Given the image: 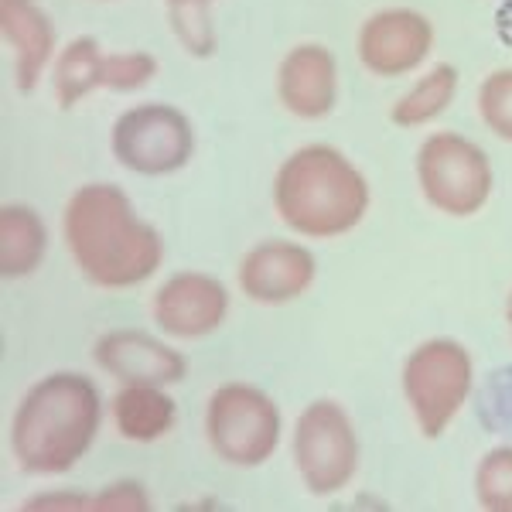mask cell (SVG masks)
Here are the masks:
<instances>
[{"mask_svg": "<svg viewBox=\"0 0 512 512\" xmlns=\"http://www.w3.org/2000/svg\"><path fill=\"white\" fill-rule=\"evenodd\" d=\"M495 24H499V38L506 41V45H512V0H506L499 11V18H495Z\"/></svg>", "mask_w": 512, "mask_h": 512, "instance_id": "cell-26", "label": "cell"}, {"mask_svg": "<svg viewBox=\"0 0 512 512\" xmlns=\"http://www.w3.org/2000/svg\"><path fill=\"white\" fill-rule=\"evenodd\" d=\"M454 89H458V69H454V65H434V69L393 106V123H400V127H420V123L441 117L451 106Z\"/></svg>", "mask_w": 512, "mask_h": 512, "instance_id": "cell-18", "label": "cell"}, {"mask_svg": "<svg viewBox=\"0 0 512 512\" xmlns=\"http://www.w3.org/2000/svg\"><path fill=\"white\" fill-rule=\"evenodd\" d=\"M434 45V28L417 11H379L359 35V59L376 76H403L427 59Z\"/></svg>", "mask_w": 512, "mask_h": 512, "instance_id": "cell-9", "label": "cell"}, {"mask_svg": "<svg viewBox=\"0 0 512 512\" xmlns=\"http://www.w3.org/2000/svg\"><path fill=\"white\" fill-rule=\"evenodd\" d=\"M65 243L99 287L140 284L161 267V236L137 219L117 185H86L65 205Z\"/></svg>", "mask_w": 512, "mask_h": 512, "instance_id": "cell-1", "label": "cell"}, {"mask_svg": "<svg viewBox=\"0 0 512 512\" xmlns=\"http://www.w3.org/2000/svg\"><path fill=\"white\" fill-rule=\"evenodd\" d=\"M417 178L427 202L454 219L475 216L492 195V164L485 151L458 134H434L420 144Z\"/></svg>", "mask_w": 512, "mask_h": 512, "instance_id": "cell-6", "label": "cell"}, {"mask_svg": "<svg viewBox=\"0 0 512 512\" xmlns=\"http://www.w3.org/2000/svg\"><path fill=\"white\" fill-rule=\"evenodd\" d=\"M192 151V123L175 106H134L113 127V154L137 175H171V171L185 168Z\"/></svg>", "mask_w": 512, "mask_h": 512, "instance_id": "cell-8", "label": "cell"}, {"mask_svg": "<svg viewBox=\"0 0 512 512\" xmlns=\"http://www.w3.org/2000/svg\"><path fill=\"white\" fill-rule=\"evenodd\" d=\"M277 89L284 106L301 120H321L335 106V59L321 45H301L280 62Z\"/></svg>", "mask_w": 512, "mask_h": 512, "instance_id": "cell-13", "label": "cell"}, {"mask_svg": "<svg viewBox=\"0 0 512 512\" xmlns=\"http://www.w3.org/2000/svg\"><path fill=\"white\" fill-rule=\"evenodd\" d=\"M478 506L492 512H512V448H495L482 458L475 475Z\"/></svg>", "mask_w": 512, "mask_h": 512, "instance_id": "cell-19", "label": "cell"}, {"mask_svg": "<svg viewBox=\"0 0 512 512\" xmlns=\"http://www.w3.org/2000/svg\"><path fill=\"white\" fill-rule=\"evenodd\" d=\"M478 417L492 434L512 437V366L495 369L478 400Z\"/></svg>", "mask_w": 512, "mask_h": 512, "instance_id": "cell-22", "label": "cell"}, {"mask_svg": "<svg viewBox=\"0 0 512 512\" xmlns=\"http://www.w3.org/2000/svg\"><path fill=\"white\" fill-rule=\"evenodd\" d=\"M506 318H509V328H512V294H509V304H506Z\"/></svg>", "mask_w": 512, "mask_h": 512, "instance_id": "cell-27", "label": "cell"}, {"mask_svg": "<svg viewBox=\"0 0 512 512\" xmlns=\"http://www.w3.org/2000/svg\"><path fill=\"white\" fill-rule=\"evenodd\" d=\"M171 24H175L178 38L188 48L205 59L212 52V28H209V0H168Z\"/></svg>", "mask_w": 512, "mask_h": 512, "instance_id": "cell-21", "label": "cell"}, {"mask_svg": "<svg viewBox=\"0 0 512 512\" xmlns=\"http://www.w3.org/2000/svg\"><path fill=\"white\" fill-rule=\"evenodd\" d=\"M28 509H93V502L82 499V495H45V499H31Z\"/></svg>", "mask_w": 512, "mask_h": 512, "instance_id": "cell-25", "label": "cell"}, {"mask_svg": "<svg viewBox=\"0 0 512 512\" xmlns=\"http://www.w3.org/2000/svg\"><path fill=\"white\" fill-rule=\"evenodd\" d=\"M48 233L45 222L28 205H4L0 212V270L7 280L35 274L45 256Z\"/></svg>", "mask_w": 512, "mask_h": 512, "instance_id": "cell-15", "label": "cell"}, {"mask_svg": "<svg viewBox=\"0 0 512 512\" xmlns=\"http://www.w3.org/2000/svg\"><path fill=\"white\" fill-rule=\"evenodd\" d=\"M294 461L304 485L315 495H335L352 482L359 465V441L349 414L338 403L315 400L297 417Z\"/></svg>", "mask_w": 512, "mask_h": 512, "instance_id": "cell-7", "label": "cell"}, {"mask_svg": "<svg viewBox=\"0 0 512 512\" xmlns=\"http://www.w3.org/2000/svg\"><path fill=\"white\" fill-rule=\"evenodd\" d=\"M113 417L127 441H158L175 424V400L161 386H123L113 400Z\"/></svg>", "mask_w": 512, "mask_h": 512, "instance_id": "cell-16", "label": "cell"}, {"mask_svg": "<svg viewBox=\"0 0 512 512\" xmlns=\"http://www.w3.org/2000/svg\"><path fill=\"white\" fill-rule=\"evenodd\" d=\"M226 311V287L205 274H175L154 294V321L161 332L178 338L212 335L222 325Z\"/></svg>", "mask_w": 512, "mask_h": 512, "instance_id": "cell-11", "label": "cell"}, {"mask_svg": "<svg viewBox=\"0 0 512 512\" xmlns=\"http://www.w3.org/2000/svg\"><path fill=\"white\" fill-rule=\"evenodd\" d=\"M151 502H147V492L140 489L137 482H117L113 489H106L99 499H93V509H123V512H144Z\"/></svg>", "mask_w": 512, "mask_h": 512, "instance_id": "cell-24", "label": "cell"}, {"mask_svg": "<svg viewBox=\"0 0 512 512\" xmlns=\"http://www.w3.org/2000/svg\"><path fill=\"white\" fill-rule=\"evenodd\" d=\"M103 403L93 379L52 373L31 386L11 424V448L21 468L35 475H62L89 451L99 431Z\"/></svg>", "mask_w": 512, "mask_h": 512, "instance_id": "cell-2", "label": "cell"}, {"mask_svg": "<svg viewBox=\"0 0 512 512\" xmlns=\"http://www.w3.org/2000/svg\"><path fill=\"white\" fill-rule=\"evenodd\" d=\"M154 72H158V62L147 52L106 55V89H117V93H134V89L147 86Z\"/></svg>", "mask_w": 512, "mask_h": 512, "instance_id": "cell-23", "label": "cell"}, {"mask_svg": "<svg viewBox=\"0 0 512 512\" xmlns=\"http://www.w3.org/2000/svg\"><path fill=\"white\" fill-rule=\"evenodd\" d=\"M478 113L495 137L512 140V69L492 72L478 93Z\"/></svg>", "mask_w": 512, "mask_h": 512, "instance_id": "cell-20", "label": "cell"}, {"mask_svg": "<svg viewBox=\"0 0 512 512\" xmlns=\"http://www.w3.org/2000/svg\"><path fill=\"white\" fill-rule=\"evenodd\" d=\"M205 434H209L212 451L229 465H263L280 441V410L256 386L226 383L209 400Z\"/></svg>", "mask_w": 512, "mask_h": 512, "instance_id": "cell-5", "label": "cell"}, {"mask_svg": "<svg viewBox=\"0 0 512 512\" xmlns=\"http://www.w3.org/2000/svg\"><path fill=\"white\" fill-rule=\"evenodd\" d=\"M280 219L315 239L342 236L359 226L369 209V185L345 154L311 144L284 161L274 181Z\"/></svg>", "mask_w": 512, "mask_h": 512, "instance_id": "cell-3", "label": "cell"}, {"mask_svg": "<svg viewBox=\"0 0 512 512\" xmlns=\"http://www.w3.org/2000/svg\"><path fill=\"white\" fill-rule=\"evenodd\" d=\"M403 393L424 437H441L472 393V359L465 345L451 338H431L417 345L403 366Z\"/></svg>", "mask_w": 512, "mask_h": 512, "instance_id": "cell-4", "label": "cell"}, {"mask_svg": "<svg viewBox=\"0 0 512 512\" xmlns=\"http://www.w3.org/2000/svg\"><path fill=\"white\" fill-rule=\"evenodd\" d=\"M96 362L127 386H171L188 373L185 355L134 328H120L99 338Z\"/></svg>", "mask_w": 512, "mask_h": 512, "instance_id": "cell-10", "label": "cell"}, {"mask_svg": "<svg viewBox=\"0 0 512 512\" xmlns=\"http://www.w3.org/2000/svg\"><path fill=\"white\" fill-rule=\"evenodd\" d=\"M0 31L14 48V76L21 93L38 86L55 52V28L35 0H0Z\"/></svg>", "mask_w": 512, "mask_h": 512, "instance_id": "cell-14", "label": "cell"}, {"mask_svg": "<svg viewBox=\"0 0 512 512\" xmlns=\"http://www.w3.org/2000/svg\"><path fill=\"white\" fill-rule=\"evenodd\" d=\"M315 280V256L294 243H260L239 263L243 294L260 304H287Z\"/></svg>", "mask_w": 512, "mask_h": 512, "instance_id": "cell-12", "label": "cell"}, {"mask_svg": "<svg viewBox=\"0 0 512 512\" xmlns=\"http://www.w3.org/2000/svg\"><path fill=\"white\" fill-rule=\"evenodd\" d=\"M106 86V55L96 38H76L65 45V52L55 62V96L62 110H72L79 99H86L93 89Z\"/></svg>", "mask_w": 512, "mask_h": 512, "instance_id": "cell-17", "label": "cell"}]
</instances>
